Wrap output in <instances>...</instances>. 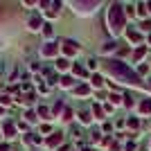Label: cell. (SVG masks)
<instances>
[{"label": "cell", "mask_w": 151, "mask_h": 151, "mask_svg": "<svg viewBox=\"0 0 151 151\" xmlns=\"http://www.w3.org/2000/svg\"><path fill=\"white\" fill-rule=\"evenodd\" d=\"M106 70H108V75H113L117 81L129 83V86H140V88H145V83H142V79L138 77V72H133L126 63H122V61H108L106 63Z\"/></svg>", "instance_id": "obj_1"}, {"label": "cell", "mask_w": 151, "mask_h": 151, "mask_svg": "<svg viewBox=\"0 0 151 151\" xmlns=\"http://www.w3.org/2000/svg\"><path fill=\"white\" fill-rule=\"evenodd\" d=\"M124 23H126L124 7L120 2L111 5V9H108V29H111V34H120L124 29Z\"/></svg>", "instance_id": "obj_2"}, {"label": "cell", "mask_w": 151, "mask_h": 151, "mask_svg": "<svg viewBox=\"0 0 151 151\" xmlns=\"http://www.w3.org/2000/svg\"><path fill=\"white\" fill-rule=\"evenodd\" d=\"M126 38H129V43H142V34H140L135 27H131V29H126Z\"/></svg>", "instance_id": "obj_3"}, {"label": "cell", "mask_w": 151, "mask_h": 151, "mask_svg": "<svg viewBox=\"0 0 151 151\" xmlns=\"http://www.w3.org/2000/svg\"><path fill=\"white\" fill-rule=\"evenodd\" d=\"M63 52H65V54H77V52H79V45H77L75 41H63Z\"/></svg>", "instance_id": "obj_4"}, {"label": "cell", "mask_w": 151, "mask_h": 151, "mask_svg": "<svg viewBox=\"0 0 151 151\" xmlns=\"http://www.w3.org/2000/svg\"><path fill=\"white\" fill-rule=\"evenodd\" d=\"M57 52H59V45L57 43H47L43 50H41V54H43V57H54Z\"/></svg>", "instance_id": "obj_5"}, {"label": "cell", "mask_w": 151, "mask_h": 151, "mask_svg": "<svg viewBox=\"0 0 151 151\" xmlns=\"http://www.w3.org/2000/svg\"><path fill=\"white\" fill-rule=\"evenodd\" d=\"M140 113H151V99H145L142 104H140Z\"/></svg>", "instance_id": "obj_6"}, {"label": "cell", "mask_w": 151, "mask_h": 151, "mask_svg": "<svg viewBox=\"0 0 151 151\" xmlns=\"http://www.w3.org/2000/svg\"><path fill=\"white\" fill-rule=\"evenodd\" d=\"M59 142H61V133H54V135L47 140V147H57Z\"/></svg>", "instance_id": "obj_7"}, {"label": "cell", "mask_w": 151, "mask_h": 151, "mask_svg": "<svg viewBox=\"0 0 151 151\" xmlns=\"http://www.w3.org/2000/svg\"><path fill=\"white\" fill-rule=\"evenodd\" d=\"M115 47H117V43H115V41H108V43L104 45V47H101V52H104V54H108V52H111V50H115Z\"/></svg>", "instance_id": "obj_8"}, {"label": "cell", "mask_w": 151, "mask_h": 151, "mask_svg": "<svg viewBox=\"0 0 151 151\" xmlns=\"http://www.w3.org/2000/svg\"><path fill=\"white\" fill-rule=\"evenodd\" d=\"M29 27L32 29H38V27H41V18H38V16H32L29 18Z\"/></svg>", "instance_id": "obj_9"}, {"label": "cell", "mask_w": 151, "mask_h": 151, "mask_svg": "<svg viewBox=\"0 0 151 151\" xmlns=\"http://www.w3.org/2000/svg\"><path fill=\"white\" fill-rule=\"evenodd\" d=\"M2 129H5V133H7V135H9V138H12L14 133H16V129H14V124H12V122H7V124L2 126Z\"/></svg>", "instance_id": "obj_10"}, {"label": "cell", "mask_w": 151, "mask_h": 151, "mask_svg": "<svg viewBox=\"0 0 151 151\" xmlns=\"http://www.w3.org/2000/svg\"><path fill=\"white\" fill-rule=\"evenodd\" d=\"M145 54H147V47H140V50L135 52V54H133V61H140V59L145 57Z\"/></svg>", "instance_id": "obj_11"}, {"label": "cell", "mask_w": 151, "mask_h": 151, "mask_svg": "<svg viewBox=\"0 0 151 151\" xmlns=\"http://www.w3.org/2000/svg\"><path fill=\"white\" fill-rule=\"evenodd\" d=\"M79 120H81L83 124H88V122H90V113H88V111H81V113H79Z\"/></svg>", "instance_id": "obj_12"}, {"label": "cell", "mask_w": 151, "mask_h": 151, "mask_svg": "<svg viewBox=\"0 0 151 151\" xmlns=\"http://www.w3.org/2000/svg\"><path fill=\"white\" fill-rule=\"evenodd\" d=\"M57 68L59 70H68V59H59V61H57Z\"/></svg>", "instance_id": "obj_13"}, {"label": "cell", "mask_w": 151, "mask_h": 151, "mask_svg": "<svg viewBox=\"0 0 151 151\" xmlns=\"http://www.w3.org/2000/svg\"><path fill=\"white\" fill-rule=\"evenodd\" d=\"M61 86H63V88H70V86H72V77H63V79H61Z\"/></svg>", "instance_id": "obj_14"}, {"label": "cell", "mask_w": 151, "mask_h": 151, "mask_svg": "<svg viewBox=\"0 0 151 151\" xmlns=\"http://www.w3.org/2000/svg\"><path fill=\"white\" fill-rule=\"evenodd\" d=\"M101 83H104V79H101L99 75H93V86H97V88H99Z\"/></svg>", "instance_id": "obj_15"}, {"label": "cell", "mask_w": 151, "mask_h": 151, "mask_svg": "<svg viewBox=\"0 0 151 151\" xmlns=\"http://www.w3.org/2000/svg\"><path fill=\"white\" fill-rule=\"evenodd\" d=\"M75 93H77V95H88V93H90V88H88V86H79Z\"/></svg>", "instance_id": "obj_16"}, {"label": "cell", "mask_w": 151, "mask_h": 151, "mask_svg": "<svg viewBox=\"0 0 151 151\" xmlns=\"http://www.w3.org/2000/svg\"><path fill=\"white\" fill-rule=\"evenodd\" d=\"M122 99H124V97H120V95H111V101H113L115 106H120V104H122Z\"/></svg>", "instance_id": "obj_17"}, {"label": "cell", "mask_w": 151, "mask_h": 151, "mask_svg": "<svg viewBox=\"0 0 151 151\" xmlns=\"http://www.w3.org/2000/svg\"><path fill=\"white\" fill-rule=\"evenodd\" d=\"M140 29L142 32H151V20H145V23L140 25Z\"/></svg>", "instance_id": "obj_18"}, {"label": "cell", "mask_w": 151, "mask_h": 151, "mask_svg": "<svg viewBox=\"0 0 151 151\" xmlns=\"http://www.w3.org/2000/svg\"><path fill=\"white\" fill-rule=\"evenodd\" d=\"M126 124L131 126V129H138V120H135V117H129V122H126Z\"/></svg>", "instance_id": "obj_19"}, {"label": "cell", "mask_w": 151, "mask_h": 151, "mask_svg": "<svg viewBox=\"0 0 151 151\" xmlns=\"http://www.w3.org/2000/svg\"><path fill=\"white\" fill-rule=\"evenodd\" d=\"M93 113L97 115V117H99V120H101V117H104V111H101L99 106H95V108H93Z\"/></svg>", "instance_id": "obj_20"}, {"label": "cell", "mask_w": 151, "mask_h": 151, "mask_svg": "<svg viewBox=\"0 0 151 151\" xmlns=\"http://www.w3.org/2000/svg\"><path fill=\"white\" fill-rule=\"evenodd\" d=\"M75 75H79V77H83L86 75V70L81 68V65H75Z\"/></svg>", "instance_id": "obj_21"}, {"label": "cell", "mask_w": 151, "mask_h": 151, "mask_svg": "<svg viewBox=\"0 0 151 151\" xmlns=\"http://www.w3.org/2000/svg\"><path fill=\"white\" fill-rule=\"evenodd\" d=\"M147 70H149V65H140V68H138V77L140 75H147Z\"/></svg>", "instance_id": "obj_22"}, {"label": "cell", "mask_w": 151, "mask_h": 151, "mask_svg": "<svg viewBox=\"0 0 151 151\" xmlns=\"http://www.w3.org/2000/svg\"><path fill=\"white\" fill-rule=\"evenodd\" d=\"M124 104H126V106H131V104H133V97H131V95H124Z\"/></svg>", "instance_id": "obj_23"}, {"label": "cell", "mask_w": 151, "mask_h": 151, "mask_svg": "<svg viewBox=\"0 0 151 151\" xmlns=\"http://www.w3.org/2000/svg\"><path fill=\"white\" fill-rule=\"evenodd\" d=\"M43 27H45V29H43L45 36H52V27H50V25H43Z\"/></svg>", "instance_id": "obj_24"}, {"label": "cell", "mask_w": 151, "mask_h": 151, "mask_svg": "<svg viewBox=\"0 0 151 151\" xmlns=\"http://www.w3.org/2000/svg\"><path fill=\"white\" fill-rule=\"evenodd\" d=\"M88 68H90V70L97 68V61H95V59H90V61H88Z\"/></svg>", "instance_id": "obj_25"}, {"label": "cell", "mask_w": 151, "mask_h": 151, "mask_svg": "<svg viewBox=\"0 0 151 151\" xmlns=\"http://www.w3.org/2000/svg\"><path fill=\"white\" fill-rule=\"evenodd\" d=\"M0 151H9V147H7V145H0Z\"/></svg>", "instance_id": "obj_26"}, {"label": "cell", "mask_w": 151, "mask_h": 151, "mask_svg": "<svg viewBox=\"0 0 151 151\" xmlns=\"http://www.w3.org/2000/svg\"><path fill=\"white\" fill-rule=\"evenodd\" d=\"M147 12H149V14H151V2H147Z\"/></svg>", "instance_id": "obj_27"}, {"label": "cell", "mask_w": 151, "mask_h": 151, "mask_svg": "<svg viewBox=\"0 0 151 151\" xmlns=\"http://www.w3.org/2000/svg\"><path fill=\"white\" fill-rule=\"evenodd\" d=\"M149 43H151V36H149Z\"/></svg>", "instance_id": "obj_28"}]
</instances>
